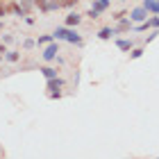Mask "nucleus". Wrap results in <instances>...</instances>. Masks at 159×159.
<instances>
[{
  "mask_svg": "<svg viewBox=\"0 0 159 159\" xmlns=\"http://www.w3.org/2000/svg\"><path fill=\"white\" fill-rule=\"evenodd\" d=\"M52 37L55 41H66V43H75V46H82V37L75 32V27H68V25H64V27H57V30L52 32Z\"/></svg>",
  "mask_w": 159,
  "mask_h": 159,
  "instance_id": "f257e3e1",
  "label": "nucleus"
},
{
  "mask_svg": "<svg viewBox=\"0 0 159 159\" xmlns=\"http://www.w3.org/2000/svg\"><path fill=\"white\" fill-rule=\"evenodd\" d=\"M59 52H61V50H59V43L52 41V43H48V46H46V50H43L41 57H43V61H55Z\"/></svg>",
  "mask_w": 159,
  "mask_h": 159,
  "instance_id": "f03ea898",
  "label": "nucleus"
},
{
  "mask_svg": "<svg viewBox=\"0 0 159 159\" xmlns=\"http://www.w3.org/2000/svg\"><path fill=\"white\" fill-rule=\"evenodd\" d=\"M148 16H150V11L146 9V7H134L132 11H129V18H132V23H143V20H148Z\"/></svg>",
  "mask_w": 159,
  "mask_h": 159,
  "instance_id": "7ed1b4c3",
  "label": "nucleus"
},
{
  "mask_svg": "<svg viewBox=\"0 0 159 159\" xmlns=\"http://www.w3.org/2000/svg\"><path fill=\"white\" fill-rule=\"evenodd\" d=\"M64 84H66V80L64 77H52V80H46V89L48 91H59V89H64Z\"/></svg>",
  "mask_w": 159,
  "mask_h": 159,
  "instance_id": "20e7f679",
  "label": "nucleus"
},
{
  "mask_svg": "<svg viewBox=\"0 0 159 159\" xmlns=\"http://www.w3.org/2000/svg\"><path fill=\"white\" fill-rule=\"evenodd\" d=\"M116 34H118V30H116V27H100V30H98V39H102V41H109L111 37H116Z\"/></svg>",
  "mask_w": 159,
  "mask_h": 159,
  "instance_id": "39448f33",
  "label": "nucleus"
},
{
  "mask_svg": "<svg viewBox=\"0 0 159 159\" xmlns=\"http://www.w3.org/2000/svg\"><path fill=\"white\" fill-rule=\"evenodd\" d=\"M80 23H82V14H77V11H70L66 20H64V25H68V27H77Z\"/></svg>",
  "mask_w": 159,
  "mask_h": 159,
  "instance_id": "423d86ee",
  "label": "nucleus"
},
{
  "mask_svg": "<svg viewBox=\"0 0 159 159\" xmlns=\"http://www.w3.org/2000/svg\"><path fill=\"white\" fill-rule=\"evenodd\" d=\"M116 48L123 50V52H129L134 48V39H116Z\"/></svg>",
  "mask_w": 159,
  "mask_h": 159,
  "instance_id": "0eeeda50",
  "label": "nucleus"
},
{
  "mask_svg": "<svg viewBox=\"0 0 159 159\" xmlns=\"http://www.w3.org/2000/svg\"><path fill=\"white\" fill-rule=\"evenodd\" d=\"M116 30H118V34L120 32H129V30H132V27H134V23H132V18H120V20H116Z\"/></svg>",
  "mask_w": 159,
  "mask_h": 159,
  "instance_id": "6e6552de",
  "label": "nucleus"
},
{
  "mask_svg": "<svg viewBox=\"0 0 159 159\" xmlns=\"http://www.w3.org/2000/svg\"><path fill=\"white\" fill-rule=\"evenodd\" d=\"M7 7H9V11H11V14H16L18 18H25V16H27V9H25V7H20L18 2H9Z\"/></svg>",
  "mask_w": 159,
  "mask_h": 159,
  "instance_id": "1a4fd4ad",
  "label": "nucleus"
},
{
  "mask_svg": "<svg viewBox=\"0 0 159 159\" xmlns=\"http://www.w3.org/2000/svg\"><path fill=\"white\" fill-rule=\"evenodd\" d=\"M93 9H96V11H100V14H102V11H107V9H109V7H111V0H93Z\"/></svg>",
  "mask_w": 159,
  "mask_h": 159,
  "instance_id": "9d476101",
  "label": "nucleus"
},
{
  "mask_svg": "<svg viewBox=\"0 0 159 159\" xmlns=\"http://www.w3.org/2000/svg\"><path fill=\"white\" fill-rule=\"evenodd\" d=\"M143 7L150 14H159V0H143Z\"/></svg>",
  "mask_w": 159,
  "mask_h": 159,
  "instance_id": "9b49d317",
  "label": "nucleus"
},
{
  "mask_svg": "<svg viewBox=\"0 0 159 159\" xmlns=\"http://www.w3.org/2000/svg\"><path fill=\"white\" fill-rule=\"evenodd\" d=\"M41 73H43V77H46V80H52V77H57V68H52V66H43Z\"/></svg>",
  "mask_w": 159,
  "mask_h": 159,
  "instance_id": "f8f14e48",
  "label": "nucleus"
},
{
  "mask_svg": "<svg viewBox=\"0 0 159 159\" xmlns=\"http://www.w3.org/2000/svg\"><path fill=\"white\" fill-rule=\"evenodd\" d=\"M5 59H7V61H11V64H16V61L20 59V52H18V50H7Z\"/></svg>",
  "mask_w": 159,
  "mask_h": 159,
  "instance_id": "ddd939ff",
  "label": "nucleus"
},
{
  "mask_svg": "<svg viewBox=\"0 0 159 159\" xmlns=\"http://www.w3.org/2000/svg\"><path fill=\"white\" fill-rule=\"evenodd\" d=\"M52 41H55L52 34H43V37L37 39V46H48V43H52Z\"/></svg>",
  "mask_w": 159,
  "mask_h": 159,
  "instance_id": "4468645a",
  "label": "nucleus"
},
{
  "mask_svg": "<svg viewBox=\"0 0 159 159\" xmlns=\"http://www.w3.org/2000/svg\"><path fill=\"white\" fill-rule=\"evenodd\" d=\"M143 52H146V50H143L141 46H139V48L134 46L132 50H129V59H139V57H143Z\"/></svg>",
  "mask_w": 159,
  "mask_h": 159,
  "instance_id": "2eb2a0df",
  "label": "nucleus"
},
{
  "mask_svg": "<svg viewBox=\"0 0 159 159\" xmlns=\"http://www.w3.org/2000/svg\"><path fill=\"white\" fill-rule=\"evenodd\" d=\"M61 9V0H48V11H57Z\"/></svg>",
  "mask_w": 159,
  "mask_h": 159,
  "instance_id": "dca6fc26",
  "label": "nucleus"
},
{
  "mask_svg": "<svg viewBox=\"0 0 159 159\" xmlns=\"http://www.w3.org/2000/svg\"><path fill=\"white\" fill-rule=\"evenodd\" d=\"M34 7H39V11L48 14V0H34Z\"/></svg>",
  "mask_w": 159,
  "mask_h": 159,
  "instance_id": "f3484780",
  "label": "nucleus"
},
{
  "mask_svg": "<svg viewBox=\"0 0 159 159\" xmlns=\"http://www.w3.org/2000/svg\"><path fill=\"white\" fill-rule=\"evenodd\" d=\"M150 25L152 30H159V14H150Z\"/></svg>",
  "mask_w": 159,
  "mask_h": 159,
  "instance_id": "a211bd4d",
  "label": "nucleus"
},
{
  "mask_svg": "<svg viewBox=\"0 0 159 159\" xmlns=\"http://www.w3.org/2000/svg\"><path fill=\"white\" fill-rule=\"evenodd\" d=\"M61 96H64L61 89H59V91H48V98H50V100H59Z\"/></svg>",
  "mask_w": 159,
  "mask_h": 159,
  "instance_id": "6ab92c4d",
  "label": "nucleus"
},
{
  "mask_svg": "<svg viewBox=\"0 0 159 159\" xmlns=\"http://www.w3.org/2000/svg\"><path fill=\"white\" fill-rule=\"evenodd\" d=\"M7 11H9V7H7L2 0H0V18H5V16H7Z\"/></svg>",
  "mask_w": 159,
  "mask_h": 159,
  "instance_id": "aec40b11",
  "label": "nucleus"
},
{
  "mask_svg": "<svg viewBox=\"0 0 159 159\" xmlns=\"http://www.w3.org/2000/svg\"><path fill=\"white\" fill-rule=\"evenodd\" d=\"M75 5H77V0H61V7H66V9H70Z\"/></svg>",
  "mask_w": 159,
  "mask_h": 159,
  "instance_id": "412c9836",
  "label": "nucleus"
},
{
  "mask_svg": "<svg viewBox=\"0 0 159 159\" xmlns=\"http://www.w3.org/2000/svg\"><path fill=\"white\" fill-rule=\"evenodd\" d=\"M86 16H89V18H93V20H96V18H100V11H96V9H93V7H91V9H89V11H86Z\"/></svg>",
  "mask_w": 159,
  "mask_h": 159,
  "instance_id": "4be33fe9",
  "label": "nucleus"
},
{
  "mask_svg": "<svg viewBox=\"0 0 159 159\" xmlns=\"http://www.w3.org/2000/svg\"><path fill=\"white\" fill-rule=\"evenodd\" d=\"M157 34H159V30H152V32H150L148 37H146V43H150V41H155V39H157Z\"/></svg>",
  "mask_w": 159,
  "mask_h": 159,
  "instance_id": "5701e85b",
  "label": "nucleus"
},
{
  "mask_svg": "<svg viewBox=\"0 0 159 159\" xmlns=\"http://www.w3.org/2000/svg\"><path fill=\"white\" fill-rule=\"evenodd\" d=\"M125 16H129L127 11H116V14H114L111 18H114V20H120V18H125Z\"/></svg>",
  "mask_w": 159,
  "mask_h": 159,
  "instance_id": "b1692460",
  "label": "nucleus"
},
{
  "mask_svg": "<svg viewBox=\"0 0 159 159\" xmlns=\"http://www.w3.org/2000/svg\"><path fill=\"white\" fill-rule=\"evenodd\" d=\"M34 46H37V41H32V39H27V41L23 43V48H25V50H30V48H34Z\"/></svg>",
  "mask_w": 159,
  "mask_h": 159,
  "instance_id": "393cba45",
  "label": "nucleus"
},
{
  "mask_svg": "<svg viewBox=\"0 0 159 159\" xmlns=\"http://www.w3.org/2000/svg\"><path fill=\"white\" fill-rule=\"evenodd\" d=\"M32 5H34V0H20V7H25V9H30Z\"/></svg>",
  "mask_w": 159,
  "mask_h": 159,
  "instance_id": "a878e982",
  "label": "nucleus"
},
{
  "mask_svg": "<svg viewBox=\"0 0 159 159\" xmlns=\"http://www.w3.org/2000/svg\"><path fill=\"white\" fill-rule=\"evenodd\" d=\"M2 41H5V43H11V41H14V37H11V34H5Z\"/></svg>",
  "mask_w": 159,
  "mask_h": 159,
  "instance_id": "bb28decb",
  "label": "nucleus"
},
{
  "mask_svg": "<svg viewBox=\"0 0 159 159\" xmlns=\"http://www.w3.org/2000/svg\"><path fill=\"white\" fill-rule=\"evenodd\" d=\"M0 52H2V55H7V46H5V41L0 43Z\"/></svg>",
  "mask_w": 159,
  "mask_h": 159,
  "instance_id": "cd10ccee",
  "label": "nucleus"
},
{
  "mask_svg": "<svg viewBox=\"0 0 159 159\" xmlns=\"http://www.w3.org/2000/svg\"><path fill=\"white\" fill-rule=\"evenodd\" d=\"M2 57H5V55H2V52H0V64H2Z\"/></svg>",
  "mask_w": 159,
  "mask_h": 159,
  "instance_id": "c85d7f7f",
  "label": "nucleus"
},
{
  "mask_svg": "<svg viewBox=\"0 0 159 159\" xmlns=\"http://www.w3.org/2000/svg\"><path fill=\"white\" fill-rule=\"evenodd\" d=\"M0 157H2V150H0Z\"/></svg>",
  "mask_w": 159,
  "mask_h": 159,
  "instance_id": "c756f323",
  "label": "nucleus"
},
{
  "mask_svg": "<svg viewBox=\"0 0 159 159\" xmlns=\"http://www.w3.org/2000/svg\"><path fill=\"white\" fill-rule=\"evenodd\" d=\"M91 2H93V0H91Z\"/></svg>",
  "mask_w": 159,
  "mask_h": 159,
  "instance_id": "7c9ffc66",
  "label": "nucleus"
}]
</instances>
